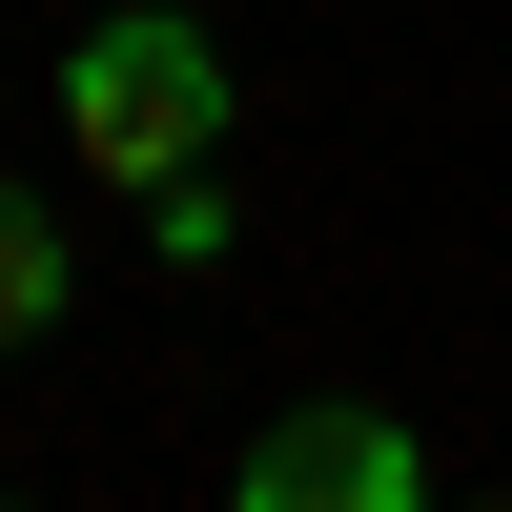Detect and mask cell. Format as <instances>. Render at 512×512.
<instances>
[{
    "label": "cell",
    "instance_id": "4",
    "mask_svg": "<svg viewBox=\"0 0 512 512\" xmlns=\"http://www.w3.org/2000/svg\"><path fill=\"white\" fill-rule=\"evenodd\" d=\"M144 246H164V267H226V246H246V205H226V164H185V185H144Z\"/></svg>",
    "mask_w": 512,
    "mask_h": 512
},
{
    "label": "cell",
    "instance_id": "3",
    "mask_svg": "<svg viewBox=\"0 0 512 512\" xmlns=\"http://www.w3.org/2000/svg\"><path fill=\"white\" fill-rule=\"evenodd\" d=\"M62 308H82L62 205H41V185H0V349H62Z\"/></svg>",
    "mask_w": 512,
    "mask_h": 512
},
{
    "label": "cell",
    "instance_id": "2",
    "mask_svg": "<svg viewBox=\"0 0 512 512\" xmlns=\"http://www.w3.org/2000/svg\"><path fill=\"white\" fill-rule=\"evenodd\" d=\"M226 512H431V431L369 390H308L226 451Z\"/></svg>",
    "mask_w": 512,
    "mask_h": 512
},
{
    "label": "cell",
    "instance_id": "1",
    "mask_svg": "<svg viewBox=\"0 0 512 512\" xmlns=\"http://www.w3.org/2000/svg\"><path fill=\"white\" fill-rule=\"evenodd\" d=\"M226 41H205V0H103V21L62 41V164L82 185H185V164H226Z\"/></svg>",
    "mask_w": 512,
    "mask_h": 512
}]
</instances>
